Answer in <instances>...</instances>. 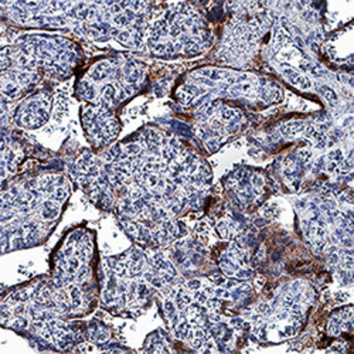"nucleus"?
<instances>
[{"mask_svg":"<svg viewBox=\"0 0 354 354\" xmlns=\"http://www.w3.org/2000/svg\"><path fill=\"white\" fill-rule=\"evenodd\" d=\"M81 120L86 138L95 147L109 145L112 140H115L121 129L120 122H118L112 111L98 105L84 106Z\"/></svg>","mask_w":354,"mask_h":354,"instance_id":"nucleus-1","label":"nucleus"},{"mask_svg":"<svg viewBox=\"0 0 354 354\" xmlns=\"http://www.w3.org/2000/svg\"><path fill=\"white\" fill-rule=\"evenodd\" d=\"M51 98L46 93H39L24 100L15 112V121L19 127L36 129L43 127L50 118Z\"/></svg>","mask_w":354,"mask_h":354,"instance_id":"nucleus-2","label":"nucleus"}]
</instances>
